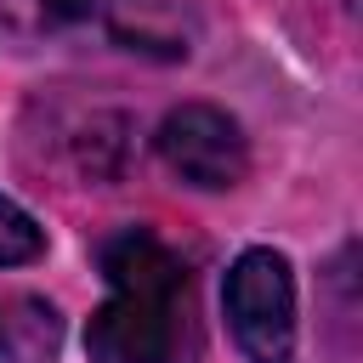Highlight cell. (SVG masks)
Wrapping results in <instances>:
<instances>
[{
	"instance_id": "7a4b0ae2",
	"label": "cell",
	"mask_w": 363,
	"mask_h": 363,
	"mask_svg": "<svg viewBox=\"0 0 363 363\" xmlns=\"http://www.w3.org/2000/svg\"><path fill=\"white\" fill-rule=\"evenodd\" d=\"M227 329L250 363H295V272L278 250L255 244L227 267L221 284Z\"/></svg>"
},
{
	"instance_id": "8992f818",
	"label": "cell",
	"mask_w": 363,
	"mask_h": 363,
	"mask_svg": "<svg viewBox=\"0 0 363 363\" xmlns=\"http://www.w3.org/2000/svg\"><path fill=\"white\" fill-rule=\"evenodd\" d=\"M40 255H45V227L17 199L0 193V267H28Z\"/></svg>"
},
{
	"instance_id": "6da1fadb",
	"label": "cell",
	"mask_w": 363,
	"mask_h": 363,
	"mask_svg": "<svg viewBox=\"0 0 363 363\" xmlns=\"http://www.w3.org/2000/svg\"><path fill=\"white\" fill-rule=\"evenodd\" d=\"M102 306L85 329L91 363H193L199 357V289L193 267L153 233L119 227L96 250Z\"/></svg>"
},
{
	"instance_id": "5b68a950",
	"label": "cell",
	"mask_w": 363,
	"mask_h": 363,
	"mask_svg": "<svg viewBox=\"0 0 363 363\" xmlns=\"http://www.w3.org/2000/svg\"><path fill=\"white\" fill-rule=\"evenodd\" d=\"M0 11L17 23V28H74V23H91L96 11H108V0H0Z\"/></svg>"
},
{
	"instance_id": "277c9868",
	"label": "cell",
	"mask_w": 363,
	"mask_h": 363,
	"mask_svg": "<svg viewBox=\"0 0 363 363\" xmlns=\"http://www.w3.org/2000/svg\"><path fill=\"white\" fill-rule=\"evenodd\" d=\"M62 346V312L45 295L0 289V363H51Z\"/></svg>"
},
{
	"instance_id": "3957f363",
	"label": "cell",
	"mask_w": 363,
	"mask_h": 363,
	"mask_svg": "<svg viewBox=\"0 0 363 363\" xmlns=\"http://www.w3.org/2000/svg\"><path fill=\"white\" fill-rule=\"evenodd\" d=\"M153 147L164 159L170 176H182L187 187H204V193H221V187H238L244 170H250V142L238 130V119L216 102H182L159 119L153 130Z\"/></svg>"
}]
</instances>
